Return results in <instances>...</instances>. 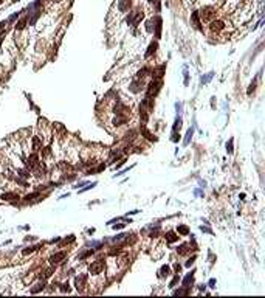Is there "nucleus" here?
<instances>
[{
  "instance_id": "obj_1",
  "label": "nucleus",
  "mask_w": 265,
  "mask_h": 298,
  "mask_svg": "<svg viewBox=\"0 0 265 298\" xmlns=\"http://www.w3.org/2000/svg\"><path fill=\"white\" fill-rule=\"evenodd\" d=\"M199 16H200V19L205 20V22L214 20V17H215V8H214V6H203V8L200 10Z\"/></svg>"
},
{
  "instance_id": "obj_2",
  "label": "nucleus",
  "mask_w": 265,
  "mask_h": 298,
  "mask_svg": "<svg viewBox=\"0 0 265 298\" xmlns=\"http://www.w3.org/2000/svg\"><path fill=\"white\" fill-rule=\"evenodd\" d=\"M160 89H161V82H160V81H157V79L150 81L149 85H147V90H146V98H154V96H157V95H158V92H160Z\"/></svg>"
},
{
  "instance_id": "obj_3",
  "label": "nucleus",
  "mask_w": 265,
  "mask_h": 298,
  "mask_svg": "<svg viewBox=\"0 0 265 298\" xmlns=\"http://www.w3.org/2000/svg\"><path fill=\"white\" fill-rule=\"evenodd\" d=\"M225 28H226V24L223 20H220V19L209 22V30L213 31V33H220V31H223Z\"/></svg>"
},
{
  "instance_id": "obj_4",
  "label": "nucleus",
  "mask_w": 265,
  "mask_h": 298,
  "mask_svg": "<svg viewBox=\"0 0 265 298\" xmlns=\"http://www.w3.org/2000/svg\"><path fill=\"white\" fill-rule=\"evenodd\" d=\"M104 267H106V263L102 259H98V261L90 264V273L92 275H99L102 270H104Z\"/></svg>"
},
{
  "instance_id": "obj_5",
  "label": "nucleus",
  "mask_w": 265,
  "mask_h": 298,
  "mask_svg": "<svg viewBox=\"0 0 265 298\" xmlns=\"http://www.w3.org/2000/svg\"><path fill=\"white\" fill-rule=\"evenodd\" d=\"M26 165H28L31 169L37 168V166H39V155L36 154V152H33V154L28 157V161H26Z\"/></svg>"
},
{
  "instance_id": "obj_6",
  "label": "nucleus",
  "mask_w": 265,
  "mask_h": 298,
  "mask_svg": "<svg viewBox=\"0 0 265 298\" xmlns=\"http://www.w3.org/2000/svg\"><path fill=\"white\" fill-rule=\"evenodd\" d=\"M67 258V253L65 252H59V253H55V255H51L50 256V263L51 264H59L62 259H65Z\"/></svg>"
},
{
  "instance_id": "obj_7",
  "label": "nucleus",
  "mask_w": 265,
  "mask_h": 298,
  "mask_svg": "<svg viewBox=\"0 0 265 298\" xmlns=\"http://www.w3.org/2000/svg\"><path fill=\"white\" fill-rule=\"evenodd\" d=\"M141 89H143V79H137V81H133L132 84H130V87L129 90L132 93H138V92H141Z\"/></svg>"
},
{
  "instance_id": "obj_8",
  "label": "nucleus",
  "mask_w": 265,
  "mask_h": 298,
  "mask_svg": "<svg viewBox=\"0 0 265 298\" xmlns=\"http://www.w3.org/2000/svg\"><path fill=\"white\" fill-rule=\"evenodd\" d=\"M130 6H132V0H119V2H118V10L121 12L129 11Z\"/></svg>"
},
{
  "instance_id": "obj_9",
  "label": "nucleus",
  "mask_w": 265,
  "mask_h": 298,
  "mask_svg": "<svg viewBox=\"0 0 265 298\" xmlns=\"http://www.w3.org/2000/svg\"><path fill=\"white\" fill-rule=\"evenodd\" d=\"M177 252H178V255H186V253H189V252H191V244H181V245L177 248Z\"/></svg>"
},
{
  "instance_id": "obj_10",
  "label": "nucleus",
  "mask_w": 265,
  "mask_h": 298,
  "mask_svg": "<svg viewBox=\"0 0 265 298\" xmlns=\"http://www.w3.org/2000/svg\"><path fill=\"white\" fill-rule=\"evenodd\" d=\"M85 281H87V275H79V277H76V287L82 289Z\"/></svg>"
},
{
  "instance_id": "obj_11",
  "label": "nucleus",
  "mask_w": 265,
  "mask_h": 298,
  "mask_svg": "<svg viewBox=\"0 0 265 298\" xmlns=\"http://www.w3.org/2000/svg\"><path fill=\"white\" fill-rule=\"evenodd\" d=\"M28 24V17H22V19L16 24V31H22Z\"/></svg>"
},
{
  "instance_id": "obj_12",
  "label": "nucleus",
  "mask_w": 265,
  "mask_h": 298,
  "mask_svg": "<svg viewBox=\"0 0 265 298\" xmlns=\"http://www.w3.org/2000/svg\"><path fill=\"white\" fill-rule=\"evenodd\" d=\"M178 238H180V236H178L177 233H174V231H168V234H166V241H168L169 244L178 241Z\"/></svg>"
},
{
  "instance_id": "obj_13",
  "label": "nucleus",
  "mask_w": 265,
  "mask_h": 298,
  "mask_svg": "<svg viewBox=\"0 0 265 298\" xmlns=\"http://www.w3.org/2000/svg\"><path fill=\"white\" fill-rule=\"evenodd\" d=\"M33 149L34 151L42 149V138L40 137H33Z\"/></svg>"
},
{
  "instance_id": "obj_14",
  "label": "nucleus",
  "mask_w": 265,
  "mask_h": 298,
  "mask_svg": "<svg viewBox=\"0 0 265 298\" xmlns=\"http://www.w3.org/2000/svg\"><path fill=\"white\" fill-rule=\"evenodd\" d=\"M157 47H158V45H157V42H152L150 45H149V48H147V53H146V58H149L152 53H155L157 51Z\"/></svg>"
},
{
  "instance_id": "obj_15",
  "label": "nucleus",
  "mask_w": 265,
  "mask_h": 298,
  "mask_svg": "<svg viewBox=\"0 0 265 298\" xmlns=\"http://www.w3.org/2000/svg\"><path fill=\"white\" fill-rule=\"evenodd\" d=\"M168 275H170V267L169 265H163L160 269V277H168Z\"/></svg>"
},
{
  "instance_id": "obj_16",
  "label": "nucleus",
  "mask_w": 265,
  "mask_h": 298,
  "mask_svg": "<svg viewBox=\"0 0 265 298\" xmlns=\"http://www.w3.org/2000/svg\"><path fill=\"white\" fill-rule=\"evenodd\" d=\"M192 279H194V275L189 273L185 279H183V286H185V287H189V283H192Z\"/></svg>"
},
{
  "instance_id": "obj_17",
  "label": "nucleus",
  "mask_w": 265,
  "mask_h": 298,
  "mask_svg": "<svg viewBox=\"0 0 265 298\" xmlns=\"http://www.w3.org/2000/svg\"><path fill=\"white\" fill-rule=\"evenodd\" d=\"M2 199H6V200H12V199H19V196L14 193H6V194H3Z\"/></svg>"
},
{
  "instance_id": "obj_18",
  "label": "nucleus",
  "mask_w": 265,
  "mask_h": 298,
  "mask_svg": "<svg viewBox=\"0 0 265 298\" xmlns=\"http://www.w3.org/2000/svg\"><path fill=\"white\" fill-rule=\"evenodd\" d=\"M141 134H143V135H144V137H146L147 140H154V141H155V140H157V138H155V135H152L150 132H147V130H146L144 128H143V129H141Z\"/></svg>"
},
{
  "instance_id": "obj_19",
  "label": "nucleus",
  "mask_w": 265,
  "mask_h": 298,
  "mask_svg": "<svg viewBox=\"0 0 265 298\" xmlns=\"http://www.w3.org/2000/svg\"><path fill=\"white\" fill-rule=\"evenodd\" d=\"M43 287H45V283H43V281H42V283H37V284H36V287H33V289H31V293H36V292H39L40 289H43Z\"/></svg>"
},
{
  "instance_id": "obj_20",
  "label": "nucleus",
  "mask_w": 265,
  "mask_h": 298,
  "mask_svg": "<svg viewBox=\"0 0 265 298\" xmlns=\"http://www.w3.org/2000/svg\"><path fill=\"white\" fill-rule=\"evenodd\" d=\"M188 233H189V230H188L186 225H180V227H178V234H183V236H185V234H188Z\"/></svg>"
},
{
  "instance_id": "obj_21",
  "label": "nucleus",
  "mask_w": 265,
  "mask_h": 298,
  "mask_svg": "<svg viewBox=\"0 0 265 298\" xmlns=\"http://www.w3.org/2000/svg\"><path fill=\"white\" fill-rule=\"evenodd\" d=\"M180 128H181V118H180V116H177L175 124H174V130H177V129H180Z\"/></svg>"
},
{
  "instance_id": "obj_22",
  "label": "nucleus",
  "mask_w": 265,
  "mask_h": 298,
  "mask_svg": "<svg viewBox=\"0 0 265 298\" xmlns=\"http://www.w3.org/2000/svg\"><path fill=\"white\" fill-rule=\"evenodd\" d=\"M178 281H180V277H178V275H175L174 279H172V281H170V284H169V287H175V284H177Z\"/></svg>"
},
{
  "instance_id": "obj_23",
  "label": "nucleus",
  "mask_w": 265,
  "mask_h": 298,
  "mask_svg": "<svg viewBox=\"0 0 265 298\" xmlns=\"http://www.w3.org/2000/svg\"><path fill=\"white\" fill-rule=\"evenodd\" d=\"M191 137H192V129H189V130H188V134H186V140H185V143H186V144L189 143Z\"/></svg>"
},
{
  "instance_id": "obj_24",
  "label": "nucleus",
  "mask_w": 265,
  "mask_h": 298,
  "mask_svg": "<svg viewBox=\"0 0 265 298\" xmlns=\"http://www.w3.org/2000/svg\"><path fill=\"white\" fill-rule=\"evenodd\" d=\"M6 25H8V20L0 22V31H2V30H6Z\"/></svg>"
},
{
  "instance_id": "obj_25",
  "label": "nucleus",
  "mask_w": 265,
  "mask_h": 298,
  "mask_svg": "<svg viewBox=\"0 0 265 298\" xmlns=\"http://www.w3.org/2000/svg\"><path fill=\"white\" fill-rule=\"evenodd\" d=\"M178 140H180V135H178L177 132H175L174 130V135H172V141H178Z\"/></svg>"
},
{
  "instance_id": "obj_26",
  "label": "nucleus",
  "mask_w": 265,
  "mask_h": 298,
  "mask_svg": "<svg viewBox=\"0 0 265 298\" xmlns=\"http://www.w3.org/2000/svg\"><path fill=\"white\" fill-rule=\"evenodd\" d=\"M226 149H228V152H230V154L233 152V140L230 141V144H226Z\"/></svg>"
},
{
  "instance_id": "obj_27",
  "label": "nucleus",
  "mask_w": 265,
  "mask_h": 298,
  "mask_svg": "<svg viewBox=\"0 0 265 298\" xmlns=\"http://www.w3.org/2000/svg\"><path fill=\"white\" fill-rule=\"evenodd\" d=\"M194 259H195V258H191V259H189V261H188V263H186V265H188V267H189V265H192V264H194Z\"/></svg>"
},
{
  "instance_id": "obj_28",
  "label": "nucleus",
  "mask_w": 265,
  "mask_h": 298,
  "mask_svg": "<svg viewBox=\"0 0 265 298\" xmlns=\"http://www.w3.org/2000/svg\"><path fill=\"white\" fill-rule=\"evenodd\" d=\"M123 227H124V224H118V225H115V230L116 228H123Z\"/></svg>"
},
{
  "instance_id": "obj_29",
  "label": "nucleus",
  "mask_w": 265,
  "mask_h": 298,
  "mask_svg": "<svg viewBox=\"0 0 265 298\" xmlns=\"http://www.w3.org/2000/svg\"><path fill=\"white\" fill-rule=\"evenodd\" d=\"M0 3H2V0H0Z\"/></svg>"
}]
</instances>
